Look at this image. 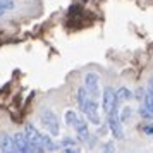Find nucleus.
Returning a JSON list of instances; mask_svg holds the SVG:
<instances>
[{
  "mask_svg": "<svg viewBox=\"0 0 153 153\" xmlns=\"http://www.w3.org/2000/svg\"><path fill=\"white\" fill-rule=\"evenodd\" d=\"M24 136H26L29 146L33 148V152L35 153H47L45 152V148H43V141H42L43 134L38 131L33 124H26L24 126Z\"/></svg>",
  "mask_w": 153,
  "mask_h": 153,
  "instance_id": "obj_1",
  "label": "nucleus"
},
{
  "mask_svg": "<svg viewBox=\"0 0 153 153\" xmlns=\"http://www.w3.org/2000/svg\"><path fill=\"white\" fill-rule=\"evenodd\" d=\"M107 126L110 132L114 134L115 139H124V131H122V120L119 117V108H114V110L107 115Z\"/></svg>",
  "mask_w": 153,
  "mask_h": 153,
  "instance_id": "obj_2",
  "label": "nucleus"
},
{
  "mask_svg": "<svg viewBox=\"0 0 153 153\" xmlns=\"http://www.w3.org/2000/svg\"><path fill=\"white\" fill-rule=\"evenodd\" d=\"M84 88H86L88 97L98 102V98H100V77H98V74L88 72L84 76Z\"/></svg>",
  "mask_w": 153,
  "mask_h": 153,
  "instance_id": "obj_3",
  "label": "nucleus"
},
{
  "mask_svg": "<svg viewBox=\"0 0 153 153\" xmlns=\"http://www.w3.org/2000/svg\"><path fill=\"white\" fill-rule=\"evenodd\" d=\"M117 91L114 90L112 86H107L103 90V97H102V108H103L105 115H108L114 108H117Z\"/></svg>",
  "mask_w": 153,
  "mask_h": 153,
  "instance_id": "obj_4",
  "label": "nucleus"
},
{
  "mask_svg": "<svg viewBox=\"0 0 153 153\" xmlns=\"http://www.w3.org/2000/svg\"><path fill=\"white\" fill-rule=\"evenodd\" d=\"M79 108L83 110V114L88 117V120H90L91 124H95V126L100 124V115H98V102H97V100L88 98V100H86V102L79 107Z\"/></svg>",
  "mask_w": 153,
  "mask_h": 153,
  "instance_id": "obj_5",
  "label": "nucleus"
},
{
  "mask_svg": "<svg viewBox=\"0 0 153 153\" xmlns=\"http://www.w3.org/2000/svg\"><path fill=\"white\" fill-rule=\"evenodd\" d=\"M42 122H43V126L48 129V132L52 136H59V132H60L59 119H57V115L52 110H43L42 112Z\"/></svg>",
  "mask_w": 153,
  "mask_h": 153,
  "instance_id": "obj_6",
  "label": "nucleus"
},
{
  "mask_svg": "<svg viewBox=\"0 0 153 153\" xmlns=\"http://www.w3.org/2000/svg\"><path fill=\"white\" fill-rule=\"evenodd\" d=\"M12 139H14V146H16V152L17 153H35L33 148L29 146L24 132H16L14 136H12Z\"/></svg>",
  "mask_w": 153,
  "mask_h": 153,
  "instance_id": "obj_7",
  "label": "nucleus"
},
{
  "mask_svg": "<svg viewBox=\"0 0 153 153\" xmlns=\"http://www.w3.org/2000/svg\"><path fill=\"white\" fill-rule=\"evenodd\" d=\"M74 129H76V132H77V139H79V141H84V143H88V139L91 138L90 136V129H88V122L83 120V119H79V120L76 122V126H74Z\"/></svg>",
  "mask_w": 153,
  "mask_h": 153,
  "instance_id": "obj_8",
  "label": "nucleus"
},
{
  "mask_svg": "<svg viewBox=\"0 0 153 153\" xmlns=\"http://www.w3.org/2000/svg\"><path fill=\"white\" fill-rule=\"evenodd\" d=\"M0 152L2 153H17L14 146V139L9 134H2L0 136Z\"/></svg>",
  "mask_w": 153,
  "mask_h": 153,
  "instance_id": "obj_9",
  "label": "nucleus"
},
{
  "mask_svg": "<svg viewBox=\"0 0 153 153\" xmlns=\"http://www.w3.org/2000/svg\"><path fill=\"white\" fill-rule=\"evenodd\" d=\"M132 97V91L127 90L126 86H122V88H119L117 90V103H122V102H127L129 98Z\"/></svg>",
  "mask_w": 153,
  "mask_h": 153,
  "instance_id": "obj_10",
  "label": "nucleus"
},
{
  "mask_svg": "<svg viewBox=\"0 0 153 153\" xmlns=\"http://www.w3.org/2000/svg\"><path fill=\"white\" fill-rule=\"evenodd\" d=\"M42 141H43V148H45V152H47V153H48V152H55L57 146H59V145H55V143H53V139L50 138L48 134H43Z\"/></svg>",
  "mask_w": 153,
  "mask_h": 153,
  "instance_id": "obj_11",
  "label": "nucleus"
},
{
  "mask_svg": "<svg viewBox=\"0 0 153 153\" xmlns=\"http://www.w3.org/2000/svg\"><path fill=\"white\" fill-rule=\"evenodd\" d=\"M64 119H65V124L67 126H76V122L79 120L77 114L74 110H67L65 112V115H64Z\"/></svg>",
  "mask_w": 153,
  "mask_h": 153,
  "instance_id": "obj_12",
  "label": "nucleus"
},
{
  "mask_svg": "<svg viewBox=\"0 0 153 153\" xmlns=\"http://www.w3.org/2000/svg\"><path fill=\"white\" fill-rule=\"evenodd\" d=\"M138 114L143 119H146V120H153V110H152V108H148L146 105H141V107H139Z\"/></svg>",
  "mask_w": 153,
  "mask_h": 153,
  "instance_id": "obj_13",
  "label": "nucleus"
},
{
  "mask_svg": "<svg viewBox=\"0 0 153 153\" xmlns=\"http://www.w3.org/2000/svg\"><path fill=\"white\" fill-rule=\"evenodd\" d=\"M131 115H132V108L129 107V105H126L124 108L119 112V117H120V120H122V122H127Z\"/></svg>",
  "mask_w": 153,
  "mask_h": 153,
  "instance_id": "obj_14",
  "label": "nucleus"
},
{
  "mask_svg": "<svg viewBox=\"0 0 153 153\" xmlns=\"http://www.w3.org/2000/svg\"><path fill=\"white\" fill-rule=\"evenodd\" d=\"M102 153H115V145H114L112 141L103 143V146H102Z\"/></svg>",
  "mask_w": 153,
  "mask_h": 153,
  "instance_id": "obj_15",
  "label": "nucleus"
},
{
  "mask_svg": "<svg viewBox=\"0 0 153 153\" xmlns=\"http://www.w3.org/2000/svg\"><path fill=\"white\" fill-rule=\"evenodd\" d=\"M145 105L148 107V108L153 110V93L148 91V90H146V93H145Z\"/></svg>",
  "mask_w": 153,
  "mask_h": 153,
  "instance_id": "obj_16",
  "label": "nucleus"
},
{
  "mask_svg": "<svg viewBox=\"0 0 153 153\" xmlns=\"http://www.w3.org/2000/svg\"><path fill=\"white\" fill-rule=\"evenodd\" d=\"M77 145V139H74V138H64L62 141H60V146H74Z\"/></svg>",
  "mask_w": 153,
  "mask_h": 153,
  "instance_id": "obj_17",
  "label": "nucleus"
},
{
  "mask_svg": "<svg viewBox=\"0 0 153 153\" xmlns=\"http://www.w3.org/2000/svg\"><path fill=\"white\" fill-rule=\"evenodd\" d=\"M141 131L148 134V136H153V124H143L141 126Z\"/></svg>",
  "mask_w": 153,
  "mask_h": 153,
  "instance_id": "obj_18",
  "label": "nucleus"
},
{
  "mask_svg": "<svg viewBox=\"0 0 153 153\" xmlns=\"http://www.w3.org/2000/svg\"><path fill=\"white\" fill-rule=\"evenodd\" d=\"M0 7L4 9V10L5 9H12L14 7V2L12 0H0Z\"/></svg>",
  "mask_w": 153,
  "mask_h": 153,
  "instance_id": "obj_19",
  "label": "nucleus"
},
{
  "mask_svg": "<svg viewBox=\"0 0 153 153\" xmlns=\"http://www.w3.org/2000/svg\"><path fill=\"white\" fill-rule=\"evenodd\" d=\"M145 93L146 91L143 90V88H139V90L136 91V98H138V100H145Z\"/></svg>",
  "mask_w": 153,
  "mask_h": 153,
  "instance_id": "obj_20",
  "label": "nucleus"
},
{
  "mask_svg": "<svg viewBox=\"0 0 153 153\" xmlns=\"http://www.w3.org/2000/svg\"><path fill=\"white\" fill-rule=\"evenodd\" d=\"M107 129H108V126H102V127L98 126V129H97V134H98V136H100V134L103 136L105 132H107Z\"/></svg>",
  "mask_w": 153,
  "mask_h": 153,
  "instance_id": "obj_21",
  "label": "nucleus"
},
{
  "mask_svg": "<svg viewBox=\"0 0 153 153\" xmlns=\"http://www.w3.org/2000/svg\"><path fill=\"white\" fill-rule=\"evenodd\" d=\"M60 153H81L77 148H65L64 152H60Z\"/></svg>",
  "mask_w": 153,
  "mask_h": 153,
  "instance_id": "obj_22",
  "label": "nucleus"
},
{
  "mask_svg": "<svg viewBox=\"0 0 153 153\" xmlns=\"http://www.w3.org/2000/svg\"><path fill=\"white\" fill-rule=\"evenodd\" d=\"M148 91H152V93H153V77L148 81Z\"/></svg>",
  "mask_w": 153,
  "mask_h": 153,
  "instance_id": "obj_23",
  "label": "nucleus"
},
{
  "mask_svg": "<svg viewBox=\"0 0 153 153\" xmlns=\"http://www.w3.org/2000/svg\"><path fill=\"white\" fill-rule=\"evenodd\" d=\"M2 14H4V9L0 7V16H2Z\"/></svg>",
  "mask_w": 153,
  "mask_h": 153,
  "instance_id": "obj_24",
  "label": "nucleus"
}]
</instances>
